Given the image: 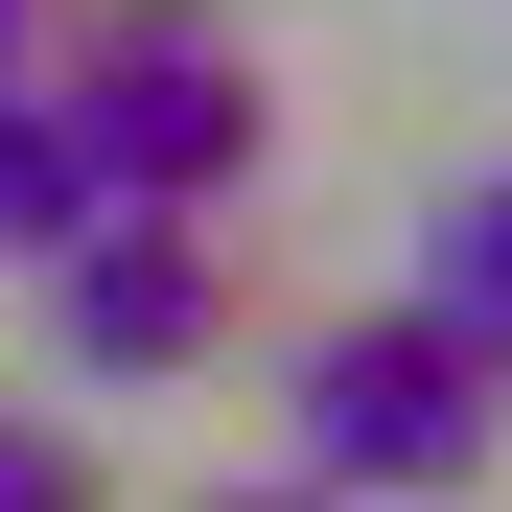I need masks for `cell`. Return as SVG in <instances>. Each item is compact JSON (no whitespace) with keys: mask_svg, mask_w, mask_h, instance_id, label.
Here are the masks:
<instances>
[{"mask_svg":"<svg viewBox=\"0 0 512 512\" xmlns=\"http://www.w3.org/2000/svg\"><path fill=\"white\" fill-rule=\"evenodd\" d=\"M47 94H70L94 210H233V187H256V140H280V94H256V47L210 24V0H70Z\"/></svg>","mask_w":512,"mask_h":512,"instance_id":"obj_1","label":"cell"},{"mask_svg":"<svg viewBox=\"0 0 512 512\" xmlns=\"http://www.w3.org/2000/svg\"><path fill=\"white\" fill-rule=\"evenodd\" d=\"M280 419H303V489H489V419H512V373L466 350L443 303H350V326H303V373H280Z\"/></svg>","mask_w":512,"mask_h":512,"instance_id":"obj_2","label":"cell"},{"mask_svg":"<svg viewBox=\"0 0 512 512\" xmlns=\"http://www.w3.org/2000/svg\"><path fill=\"white\" fill-rule=\"evenodd\" d=\"M47 350L94 373V396L210 373V350H233V256H210V210H94V233L47 256Z\"/></svg>","mask_w":512,"mask_h":512,"instance_id":"obj_3","label":"cell"},{"mask_svg":"<svg viewBox=\"0 0 512 512\" xmlns=\"http://www.w3.org/2000/svg\"><path fill=\"white\" fill-rule=\"evenodd\" d=\"M70 233H94V163H70V94H47V70H0V280H47Z\"/></svg>","mask_w":512,"mask_h":512,"instance_id":"obj_4","label":"cell"},{"mask_svg":"<svg viewBox=\"0 0 512 512\" xmlns=\"http://www.w3.org/2000/svg\"><path fill=\"white\" fill-rule=\"evenodd\" d=\"M419 303H443V326H466V350L512 373V163H489V187L443 210V256H419Z\"/></svg>","mask_w":512,"mask_h":512,"instance_id":"obj_5","label":"cell"},{"mask_svg":"<svg viewBox=\"0 0 512 512\" xmlns=\"http://www.w3.org/2000/svg\"><path fill=\"white\" fill-rule=\"evenodd\" d=\"M0 512H94V443L70 419H0Z\"/></svg>","mask_w":512,"mask_h":512,"instance_id":"obj_6","label":"cell"},{"mask_svg":"<svg viewBox=\"0 0 512 512\" xmlns=\"http://www.w3.org/2000/svg\"><path fill=\"white\" fill-rule=\"evenodd\" d=\"M47 47H70V0H0V70H47Z\"/></svg>","mask_w":512,"mask_h":512,"instance_id":"obj_7","label":"cell"},{"mask_svg":"<svg viewBox=\"0 0 512 512\" xmlns=\"http://www.w3.org/2000/svg\"><path fill=\"white\" fill-rule=\"evenodd\" d=\"M210 512H350V489H303V466H256V489H210Z\"/></svg>","mask_w":512,"mask_h":512,"instance_id":"obj_8","label":"cell"}]
</instances>
